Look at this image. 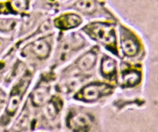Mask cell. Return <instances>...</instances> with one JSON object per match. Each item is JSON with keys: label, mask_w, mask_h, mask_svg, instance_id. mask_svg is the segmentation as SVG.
I'll use <instances>...</instances> for the list:
<instances>
[{"label": "cell", "mask_w": 158, "mask_h": 132, "mask_svg": "<svg viewBox=\"0 0 158 132\" xmlns=\"http://www.w3.org/2000/svg\"><path fill=\"white\" fill-rule=\"evenodd\" d=\"M83 30L93 40L103 44L114 53H117L116 31L111 23L94 22L86 25Z\"/></svg>", "instance_id": "obj_1"}, {"label": "cell", "mask_w": 158, "mask_h": 132, "mask_svg": "<svg viewBox=\"0 0 158 132\" xmlns=\"http://www.w3.org/2000/svg\"><path fill=\"white\" fill-rule=\"evenodd\" d=\"M114 87L105 82H92L85 85L74 96L76 100L84 102L97 101L101 97L112 94Z\"/></svg>", "instance_id": "obj_2"}, {"label": "cell", "mask_w": 158, "mask_h": 132, "mask_svg": "<svg viewBox=\"0 0 158 132\" xmlns=\"http://www.w3.org/2000/svg\"><path fill=\"white\" fill-rule=\"evenodd\" d=\"M31 80H32V74L29 72H27L13 87L6 108V114L9 116H13L15 114L28 87L30 84Z\"/></svg>", "instance_id": "obj_3"}, {"label": "cell", "mask_w": 158, "mask_h": 132, "mask_svg": "<svg viewBox=\"0 0 158 132\" xmlns=\"http://www.w3.org/2000/svg\"><path fill=\"white\" fill-rule=\"evenodd\" d=\"M120 48L127 57H135L140 49V41L133 32L124 27H120Z\"/></svg>", "instance_id": "obj_4"}, {"label": "cell", "mask_w": 158, "mask_h": 132, "mask_svg": "<svg viewBox=\"0 0 158 132\" xmlns=\"http://www.w3.org/2000/svg\"><path fill=\"white\" fill-rule=\"evenodd\" d=\"M22 52L26 55L33 56L40 60H45L50 54V43L45 38L38 39L26 45Z\"/></svg>", "instance_id": "obj_5"}, {"label": "cell", "mask_w": 158, "mask_h": 132, "mask_svg": "<svg viewBox=\"0 0 158 132\" xmlns=\"http://www.w3.org/2000/svg\"><path fill=\"white\" fill-rule=\"evenodd\" d=\"M92 119L85 113H71L67 117V126L73 131H89Z\"/></svg>", "instance_id": "obj_6"}, {"label": "cell", "mask_w": 158, "mask_h": 132, "mask_svg": "<svg viewBox=\"0 0 158 132\" xmlns=\"http://www.w3.org/2000/svg\"><path fill=\"white\" fill-rule=\"evenodd\" d=\"M83 22L81 17L76 13L67 12L59 15L54 19V26L61 30H69L80 26Z\"/></svg>", "instance_id": "obj_7"}, {"label": "cell", "mask_w": 158, "mask_h": 132, "mask_svg": "<svg viewBox=\"0 0 158 132\" xmlns=\"http://www.w3.org/2000/svg\"><path fill=\"white\" fill-rule=\"evenodd\" d=\"M141 80V73L139 70L128 68L121 73L122 86L124 87H133L138 84Z\"/></svg>", "instance_id": "obj_8"}, {"label": "cell", "mask_w": 158, "mask_h": 132, "mask_svg": "<svg viewBox=\"0 0 158 132\" xmlns=\"http://www.w3.org/2000/svg\"><path fill=\"white\" fill-rule=\"evenodd\" d=\"M100 72L105 78L114 80L117 78V62L108 56L102 58Z\"/></svg>", "instance_id": "obj_9"}, {"label": "cell", "mask_w": 158, "mask_h": 132, "mask_svg": "<svg viewBox=\"0 0 158 132\" xmlns=\"http://www.w3.org/2000/svg\"><path fill=\"white\" fill-rule=\"evenodd\" d=\"M97 61V53L94 50L88 51L76 61L77 67L83 71H89L95 66Z\"/></svg>", "instance_id": "obj_10"}, {"label": "cell", "mask_w": 158, "mask_h": 132, "mask_svg": "<svg viewBox=\"0 0 158 132\" xmlns=\"http://www.w3.org/2000/svg\"><path fill=\"white\" fill-rule=\"evenodd\" d=\"M49 94V87L46 85H39L31 94V100L35 106L44 104Z\"/></svg>", "instance_id": "obj_11"}, {"label": "cell", "mask_w": 158, "mask_h": 132, "mask_svg": "<svg viewBox=\"0 0 158 132\" xmlns=\"http://www.w3.org/2000/svg\"><path fill=\"white\" fill-rule=\"evenodd\" d=\"M63 107V101L58 97H52L47 103L46 107V115L49 119H55L60 114Z\"/></svg>", "instance_id": "obj_12"}, {"label": "cell", "mask_w": 158, "mask_h": 132, "mask_svg": "<svg viewBox=\"0 0 158 132\" xmlns=\"http://www.w3.org/2000/svg\"><path fill=\"white\" fill-rule=\"evenodd\" d=\"M83 45V40L80 36L78 35H72L69 40H66L65 41L64 44L63 45V54H67L70 53L71 51L78 49L79 48L82 47Z\"/></svg>", "instance_id": "obj_13"}, {"label": "cell", "mask_w": 158, "mask_h": 132, "mask_svg": "<svg viewBox=\"0 0 158 132\" xmlns=\"http://www.w3.org/2000/svg\"><path fill=\"white\" fill-rule=\"evenodd\" d=\"M73 6L83 13L92 14L97 10V3L96 0H78Z\"/></svg>", "instance_id": "obj_14"}, {"label": "cell", "mask_w": 158, "mask_h": 132, "mask_svg": "<svg viewBox=\"0 0 158 132\" xmlns=\"http://www.w3.org/2000/svg\"><path fill=\"white\" fill-rule=\"evenodd\" d=\"M30 0H13L11 3V7L15 13L27 10Z\"/></svg>", "instance_id": "obj_15"}, {"label": "cell", "mask_w": 158, "mask_h": 132, "mask_svg": "<svg viewBox=\"0 0 158 132\" xmlns=\"http://www.w3.org/2000/svg\"><path fill=\"white\" fill-rule=\"evenodd\" d=\"M16 25V20L12 19H0V30L9 32L12 30Z\"/></svg>", "instance_id": "obj_16"}, {"label": "cell", "mask_w": 158, "mask_h": 132, "mask_svg": "<svg viewBox=\"0 0 158 132\" xmlns=\"http://www.w3.org/2000/svg\"><path fill=\"white\" fill-rule=\"evenodd\" d=\"M49 1L55 2H57V3H65L69 2V0H49Z\"/></svg>", "instance_id": "obj_17"}]
</instances>
